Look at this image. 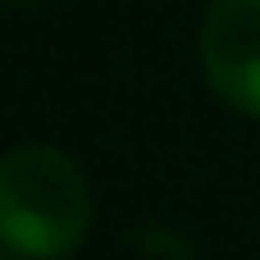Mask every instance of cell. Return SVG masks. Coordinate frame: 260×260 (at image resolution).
I'll return each mask as SVG.
<instances>
[{
    "label": "cell",
    "mask_w": 260,
    "mask_h": 260,
    "mask_svg": "<svg viewBox=\"0 0 260 260\" xmlns=\"http://www.w3.org/2000/svg\"><path fill=\"white\" fill-rule=\"evenodd\" d=\"M91 229V187L73 155L18 146L0 155V247L14 260H64Z\"/></svg>",
    "instance_id": "6da1fadb"
},
{
    "label": "cell",
    "mask_w": 260,
    "mask_h": 260,
    "mask_svg": "<svg viewBox=\"0 0 260 260\" xmlns=\"http://www.w3.org/2000/svg\"><path fill=\"white\" fill-rule=\"evenodd\" d=\"M201 64L210 87L260 119V0H215L201 23Z\"/></svg>",
    "instance_id": "7a4b0ae2"
},
{
    "label": "cell",
    "mask_w": 260,
    "mask_h": 260,
    "mask_svg": "<svg viewBox=\"0 0 260 260\" xmlns=\"http://www.w3.org/2000/svg\"><path fill=\"white\" fill-rule=\"evenodd\" d=\"M0 260H14V256H0Z\"/></svg>",
    "instance_id": "3957f363"
}]
</instances>
